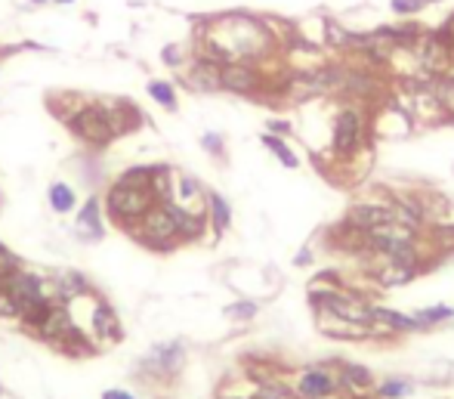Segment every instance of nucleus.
<instances>
[{"instance_id": "nucleus-33", "label": "nucleus", "mask_w": 454, "mask_h": 399, "mask_svg": "<svg viewBox=\"0 0 454 399\" xmlns=\"http://www.w3.org/2000/svg\"><path fill=\"white\" fill-rule=\"evenodd\" d=\"M102 399H139L136 393H130V390H105V393H102Z\"/></svg>"}, {"instance_id": "nucleus-27", "label": "nucleus", "mask_w": 454, "mask_h": 399, "mask_svg": "<svg viewBox=\"0 0 454 399\" xmlns=\"http://www.w3.org/2000/svg\"><path fill=\"white\" fill-rule=\"evenodd\" d=\"M346 41H349L346 28L340 22H334V19H324V44L334 46V50H346Z\"/></svg>"}, {"instance_id": "nucleus-2", "label": "nucleus", "mask_w": 454, "mask_h": 399, "mask_svg": "<svg viewBox=\"0 0 454 399\" xmlns=\"http://www.w3.org/2000/svg\"><path fill=\"white\" fill-rule=\"evenodd\" d=\"M309 303L315 313H331L337 319L368 325L371 322V303L356 291H346L343 285H315L309 288Z\"/></svg>"}, {"instance_id": "nucleus-35", "label": "nucleus", "mask_w": 454, "mask_h": 399, "mask_svg": "<svg viewBox=\"0 0 454 399\" xmlns=\"http://www.w3.org/2000/svg\"><path fill=\"white\" fill-rule=\"evenodd\" d=\"M28 4H34V6H41V4H53V0H28Z\"/></svg>"}, {"instance_id": "nucleus-21", "label": "nucleus", "mask_w": 454, "mask_h": 399, "mask_svg": "<svg viewBox=\"0 0 454 399\" xmlns=\"http://www.w3.org/2000/svg\"><path fill=\"white\" fill-rule=\"evenodd\" d=\"M259 143H263L269 152H272V158H278V164H284L287 171H296L300 167V158H296V152L291 146H287V139L284 136H278V133H263L259 136Z\"/></svg>"}, {"instance_id": "nucleus-31", "label": "nucleus", "mask_w": 454, "mask_h": 399, "mask_svg": "<svg viewBox=\"0 0 454 399\" xmlns=\"http://www.w3.org/2000/svg\"><path fill=\"white\" fill-rule=\"evenodd\" d=\"M161 59H164V65H170V69H182V65H185V53H182L180 44H167L164 50H161Z\"/></svg>"}, {"instance_id": "nucleus-1", "label": "nucleus", "mask_w": 454, "mask_h": 399, "mask_svg": "<svg viewBox=\"0 0 454 399\" xmlns=\"http://www.w3.org/2000/svg\"><path fill=\"white\" fill-rule=\"evenodd\" d=\"M155 176H158V164H136L124 171L115 183L105 189V213L111 217V223L120 229H133L139 220L145 217L148 211L158 204L155 195Z\"/></svg>"}, {"instance_id": "nucleus-10", "label": "nucleus", "mask_w": 454, "mask_h": 399, "mask_svg": "<svg viewBox=\"0 0 454 399\" xmlns=\"http://www.w3.org/2000/svg\"><path fill=\"white\" fill-rule=\"evenodd\" d=\"M4 288L13 294V300L19 306V315H22V310H28L31 303L50 300V285H46V278H41L37 273H28V269H19L16 276H9L4 282Z\"/></svg>"}, {"instance_id": "nucleus-29", "label": "nucleus", "mask_w": 454, "mask_h": 399, "mask_svg": "<svg viewBox=\"0 0 454 399\" xmlns=\"http://www.w3.org/2000/svg\"><path fill=\"white\" fill-rule=\"evenodd\" d=\"M201 148L210 158H222V155H226V139H222V133H213V130H210V133L201 136Z\"/></svg>"}, {"instance_id": "nucleus-19", "label": "nucleus", "mask_w": 454, "mask_h": 399, "mask_svg": "<svg viewBox=\"0 0 454 399\" xmlns=\"http://www.w3.org/2000/svg\"><path fill=\"white\" fill-rule=\"evenodd\" d=\"M207 226L213 232V238H222L232 226V208L220 192H207Z\"/></svg>"}, {"instance_id": "nucleus-6", "label": "nucleus", "mask_w": 454, "mask_h": 399, "mask_svg": "<svg viewBox=\"0 0 454 399\" xmlns=\"http://www.w3.org/2000/svg\"><path fill=\"white\" fill-rule=\"evenodd\" d=\"M421 229L408 226V223H398V220H386V223H377V226L365 229V248L368 254H396V251H405V248H417L421 245Z\"/></svg>"}, {"instance_id": "nucleus-4", "label": "nucleus", "mask_w": 454, "mask_h": 399, "mask_svg": "<svg viewBox=\"0 0 454 399\" xmlns=\"http://www.w3.org/2000/svg\"><path fill=\"white\" fill-rule=\"evenodd\" d=\"M368 139V118L361 102H352V106H343L334 118V130H331V152L337 161H349L352 155L365 146Z\"/></svg>"}, {"instance_id": "nucleus-24", "label": "nucleus", "mask_w": 454, "mask_h": 399, "mask_svg": "<svg viewBox=\"0 0 454 399\" xmlns=\"http://www.w3.org/2000/svg\"><path fill=\"white\" fill-rule=\"evenodd\" d=\"M414 315H417V322L423 325V331H430V328H439V325H445V322L454 319V306H448V303H433V306H421V310H417Z\"/></svg>"}, {"instance_id": "nucleus-20", "label": "nucleus", "mask_w": 454, "mask_h": 399, "mask_svg": "<svg viewBox=\"0 0 454 399\" xmlns=\"http://www.w3.org/2000/svg\"><path fill=\"white\" fill-rule=\"evenodd\" d=\"M430 90L435 96V106H439L442 118L454 124V78H442V74H439V78L430 81Z\"/></svg>"}, {"instance_id": "nucleus-9", "label": "nucleus", "mask_w": 454, "mask_h": 399, "mask_svg": "<svg viewBox=\"0 0 454 399\" xmlns=\"http://www.w3.org/2000/svg\"><path fill=\"white\" fill-rule=\"evenodd\" d=\"M152 378H176L185 365V347L180 340H164L155 343L152 353L139 362Z\"/></svg>"}, {"instance_id": "nucleus-5", "label": "nucleus", "mask_w": 454, "mask_h": 399, "mask_svg": "<svg viewBox=\"0 0 454 399\" xmlns=\"http://www.w3.org/2000/svg\"><path fill=\"white\" fill-rule=\"evenodd\" d=\"M65 124H68L71 133L78 136L81 143H87L90 148H105L111 139H118L102 102H81L71 115H65Z\"/></svg>"}, {"instance_id": "nucleus-22", "label": "nucleus", "mask_w": 454, "mask_h": 399, "mask_svg": "<svg viewBox=\"0 0 454 399\" xmlns=\"http://www.w3.org/2000/svg\"><path fill=\"white\" fill-rule=\"evenodd\" d=\"M374 399H408L414 393V380L411 378H383L380 384H374Z\"/></svg>"}, {"instance_id": "nucleus-13", "label": "nucleus", "mask_w": 454, "mask_h": 399, "mask_svg": "<svg viewBox=\"0 0 454 399\" xmlns=\"http://www.w3.org/2000/svg\"><path fill=\"white\" fill-rule=\"evenodd\" d=\"M386 220H396L393 217V201H365V204H352L346 211V217L343 223L352 229H371L377 226V223H386Z\"/></svg>"}, {"instance_id": "nucleus-11", "label": "nucleus", "mask_w": 454, "mask_h": 399, "mask_svg": "<svg viewBox=\"0 0 454 399\" xmlns=\"http://www.w3.org/2000/svg\"><path fill=\"white\" fill-rule=\"evenodd\" d=\"M185 84L195 90V93H220L222 84H220V62L213 59H204V56H192V62L185 65Z\"/></svg>"}, {"instance_id": "nucleus-18", "label": "nucleus", "mask_w": 454, "mask_h": 399, "mask_svg": "<svg viewBox=\"0 0 454 399\" xmlns=\"http://www.w3.org/2000/svg\"><path fill=\"white\" fill-rule=\"evenodd\" d=\"M337 378H340V390H352V393L374 390V384H377L371 368L358 365V362H337Z\"/></svg>"}, {"instance_id": "nucleus-38", "label": "nucleus", "mask_w": 454, "mask_h": 399, "mask_svg": "<svg viewBox=\"0 0 454 399\" xmlns=\"http://www.w3.org/2000/svg\"><path fill=\"white\" fill-rule=\"evenodd\" d=\"M4 53H6V50H0V56H4Z\"/></svg>"}, {"instance_id": "nucleus-15", "label": "nucleus", "mask_w": 454, "mask_h": 399, "mask_svg": "<svg viewBox=\"0 0 454 399\" xmlns=\"http://www.w3.org/2000/svg\"><path fill=\"white\" fill-rule=\"evenodd\" d=\"M90 338L96 340V347H108V343L120 340V322L115 310H111L108 303L96 300V306H93V322H90Z\"/></svg>"}, {"instance_id": "nucleus-3", "label": "nucleus", "mask_w": 454, "mask_h": 399, "mask_svg": "<svg viewBox=\"0 0 454 399\" xmlns=\"http://www.w3.org/2000/svg\"><path fill=\"white\" fill-rule=\"evenodd\" d=\"M130 232H133L148 251H173L176 245H182L180 223H176V213L170 208V201H158Z\"/></svg>"}, {"instance_id": "nucleus-34", "label": "nucleus", "mask_w": 454, "mask_h": 399, "mask_svg": "<svg viewBox=\"0 0 454 399\" xmlns=\"http://www.w3.org/2000/svg\"><path fill=\"white\" fill-rule=\"evenodd\" d=\"M294 263H296V266H309V263H312V251H309V248H303L300 254L294 257Z\"/></svg>"}, {"instance_id": "nucleus-36", "label": "nucleus", "mask_w": 454, "mask_h": 399, "mask_svg": "<svg viewBox=\"0 0 454 399\" xmlns=\"http://www.w3.org/2000/svg\"><path fill=\"white\" fill-rule=\"evenodd\" d=\"M53 4H62V6H68V4H74V0H53Z\"/></svg>"}, {"instance_id": "nucleus-8", "label": "nucleus", "mask_w": 454, "mask_h": 399, "mask_svg": "<svg viewBox=\"0 0 454 399\" xmlns=\"http://www.w3.org/2000/svg\"><path fill=\"white\" fill-rule=\"evenodd\" d=\"M291 393L296 399H331L340 393V378L334 375L331 368H321V365L303 368L300 375L294 378Z\"/></svg>"}, {"instance_id": "nucleus-37", "label": "nucleus", "mask_w": 454, "mask_h": 399, "mask_svg": "<svg viewBox=\"0 0 454 399\" xmlns=\"http://www.w3.org/2000/svg\"><path fill=\"white\" fill-rule=\"evenodd\" d=\"M423 4H426V6H430V4H442V0H423Z\"/></svg>"}, {"instance_id": "nucleus-28", "label": "nucleus", "mask_w": 454, "mask_h": 399, "mask_svg": "<svg viewBox=\"0 0 454 399\" xmlns=\"http://www.w3.org/2000/svg\"><path fill=\"white\" fill-rule=\"evenodd\" d=\"M19 269H22V260H19L6 245H0V285H4L9 276H16Z\"/></svg>"}, {"instance_id": "nucleus-16", "label": "nucleus", "mask_w": 454, "mask_h": 399, "mask_svg": "<svg viewBox=\"0 0 454 399\" xmlns=\"http://www.w3.org/2000/svg\"><path fill=\"white\" fill-rule=\"evenodd\" d=\"M46 285H50V297H53V300H62V303H71V300H78L81 294H90L87 276L74 273V269L56 273L53 278H46Z\"/></svg>"}, {"instance_id": "nucleus-25", "label": "nucleus", "mask_w": 454, "mask_h": 399, "mask_svg": "<svg viewBox=\"0 0 454 399\" xmlns=\"http://www.w3.org/2000/svg\"><path fill=\"white\" fill-rule=\"evenodd\" d=\"M145 93L152 96L158 106L167 108V111H176V87L170 81H161V78H152L145 84Z\"/></svg>"}, {"instance_id": "nucleus-12", "label": "nucleus", "mask_w": 454, "mask_h": 399, "mask_svg": "<svg viewBox=\"0 0 454 399\" xmlns=\"http://www.w3.org/2000/svg\"><path fill=\"white\" fill-rule=\"evenodd\" d=\"M71 328H74V319H71V313H68V303L50 300V306H46V315H43V322H41V331H37V340L56 347V343H59Z\"/></svg>"}, {"instance_id": "nucleus-7", "label": "nucleus", "mask_w": 454, "mask_h": 399, "mask_svg": "<svg viewBox=\"0 0 454 399\" xmlns=\"http://www.w3.org/2000/svg\"><path fill=\"white\" fill-rule=\"evenodd\" d=\"M220 84L235 96H254L269 87V74L259 62H226L220 65Z\"/></svg>"}, {"instance_id": "nucleus-32", "label": "nucleus", "mask_w": 454, "mask_h": 399, "mask_svg": "<svg viewBox=\"0 0 454 399\" xmlns=\"http://www.w3.org/2000/svg\"><path fill=\"white\" fill-rule=\"evenodd\" d=\"M269 133H278V136H287L291 133V124L282 118H269Z\"/></svg>"}, {"instance_id": "nucleus-23", "label": "nucleus", "mask_w": 454, "mask_h": 399, "mask_svg": "<svg viewBox=\"0 0 454 399\" xmlns=\"http://www.w3.org/2000/svg\"><path fill=\"white\" fill-rule=\"evenodd\" d=\"M46 201H50V208L56 213H71L74 204H78V195L68 183H50V189H46Z\"/></svg>"}, {"instance_id": "nucleus-17", "label": "nucleus", "mask_w": 454, "mask_h": 399, "mask_svg": "<svg viewBox=\"0 0 454 399\" xmlns=\"http://www.w3.org/2000/svg\"><path fill=\"white\" fill-rule=\"evenodd\" d=\"M417 273H421V269L411 266V263H398V260L380 257V263L374 266V282L383 285V288H398V285H408V282H411Z\"/></svg>"}, {"instance_id": "nucleus-26", "label": "nucleus", "mask_w": 454, "mask_h": 399, "mask_svg": "<svg viewBox=\"0 0 454 399\" xmlns=\"http://www.w3.org/2000/svg\"><path fill=\"white\" fill-rule=\"evenodd\" d=\"M222 313H226V319H232V322H250L259 313V306H257V300H235Z\"/></svg>"}, {"instance_id": "nucleus-14", "label": "nucleus", "mask_w": 454, "mask_h": 399, "mask_svg": "<svg viewBox=\"0 0 454 399\" xmlns=\"http://www.w3.org/2000/svg\"><path fill=\"white\" fill-rule=\"evenodd\" d=\"M102 198L99 195H90L83 201V208L78 211V220H74V229H78L81 241H102L105 238V220H102Z\"/></svg>"}, {"instance_id": "nucleus-30", "label": "nucleus", "mask_w": 454, "mask_h": 399, "mask_svg": "<svg viewBox=\"0 0 454 399\" xmlns=\"http://www.w3.org/2000/svg\"><path fill=\"white\" fill-rule=\"evenodd\" d=\"M389 9L402 19H411V16L421 13V9H426V4L423 0H389Z\"/></svg>"}]
</instances>
